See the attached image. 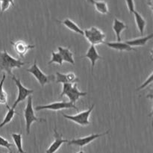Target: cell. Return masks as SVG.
Listing matches in <instances>:
<instances>
[{
  "label": "cell",
  "instance_id": "6da1fadb",
  "mask_svg": "<svg viewBox=\"0 0 153 153\" xmlns=\"http://www.w3.org/2000/svg\"><path fill=\"white\" fill-rule=\"evenodd\" d=\"M26 64L22 60L17 59L9 55L6 50L0 52V70L13 76L12 70L14 68H21Z\"/></svg>",
  "mask_w": 153,
  "mask_h": 153
},
{
  "label": "cell",
  "instance_id": "7a4b0ae2",
  "mask_svg": "<svg viewBox=\"0 0 153 153\" xmlns=\"http://www.w3.org/2000/svg\"><path fill=\"white\" fill-rule=\"evenodd\" d=\"M24 118H25V130H26V134H30V130L31 126L33 123L34 122H46V120L43 118H39L36 117L34 113V108H33L32 103V97L31 96L28 97V101L24 109Z\"/></svg>",
  "mask_w": 153,
  "mask_h": 153
},
{
  "label": "cell",
  "instance_id": "3957f363",
  "mask_svg": "<svg viewBox=\"0 0 153 153\" xmlns=\"http://www.w3.org/2000/svg\"><path fill=\"white\" fill-rule=\"evenodd\" d=\"M88 94L87 92H82L78 89L77 83L75 84H64L63 85L62 91L60 94V97H63L64 96L68 97L70 100V102L74 104L81 98L85 97Z\"/></svg>",
  "mask_w": 153,
  "mask_h": 153
},
{
  "label": "cell",
  "instance_id": "277c9868",
  "mask_svg": "<svg viewBox=\"0 0 153 153\" xmlns=\"http://www.w3.org/2000/svg\"><path fill=\"white\" fill-rule=\"evenodd\" d=\"M84 36L88 42L93 46L104 43L106 38V35L102 31L95 26H92L90 28H86L84 31Z\"/></svg>",
  "mask_w": 153,
  "mask_h": 153
},
{
  "label": "cell",
  "instance_id": "5b68a950",
  "mask_svg": "<svg viewBox=\"0 0 153 153\" xmlns=\"http://www.w3.org/2000/svg\"><path fill=\"white\" fill-rule=\"evenodd\" d=\"M94 106H95V104H93L87 110L83 111L82 112H79V114H77L76 115H67L65 114H62V116L64 117H65L66 119L73 121L75 123L78 124V125L81 126H88L91 124L89 119L90 116H91V113H92L93 110L94 108Z\"/></svg>",
  "mask_w": 153,
  "mask_h": 153
},
{
  "label": "cell",
  "instance_id": "8992f818",
  "mask_svg": "<svg viewBox=\"0 0 153 153\" xmlns=\"http://www.w3.org/2000/svg\"><path fill=\"white\" fill-rule=\"evenodd\" d=\"M27 72L31 73L35 78V79L38 82L41 87H44L45 85L49 84L52 81H55V76H48L43 73V71L37 65V60H34L33 65L30 68L27 69Z\"/></svg>",
  "mask_w": 153,
  "mask_h": 153
},
{
  "label": "cell",
  "instance_id": "52a82bcc",
  "mask_svg": "<svg viewBox=\"0 0 153 153\" xmlns=\"http://www.w3.org/2000/svg\"><path fill=\"white\" fill-rule=\"evenodd\" d=\"M12 76H13V77H12V80L14 82L18 91L17 98H16V101L14 102L13 106H12L13 108H15L16 107V105H17L19 102L25 101L28 97H30V96L34 93V91L31 89H28V88H25V87L21 83L20 79L16 78V76H15L14 75H13Z\"/></svg>",
  "mask_w": 153,
  "mask_h": 153
},
{
  "label": "cell",
  "instance_id": "ba28073f",
  "mask_svg": "<svg viewBox=\"0 0 153 153\" xmlns=\"http://www.w3.org/2000/svg\"><path fill=\"white\" fill-rule=\"evenodd\" d=\"M76 109V111H79V108L76 106V105L72 104L70 102H55L50 103L49 105H37L35 108V111H42V110H49V111H58L63 110V109Z\"/></svg>",
  "mask_w": 153,
  "mask_h": 153
},
{
  "label": "cell",
  "instance_id": "9c48e42d",
  "mask_svg": "<svg viewBox=\"0 0 153 153\" xmlns=\"http://www.w3.org/2000/svg\"><path fill=\"white\" fill-rule=\"evenodd\" d=\"M109 131H106L104 133H100V134H92L91 135L85 136V137H80V138H76V139H73L71 140H68V145H73V146H77L79 147L82 148L84 146H87V145L90 144L91 142H93L94 140H95L96 139L99 138V137H102V136H104L105 134H108Z\"/></svg>",
  "mask_w": 153,
  "mask_h": 153
},
{
  "label": "cell",
  "instance_id": "30bf717a",
  "mask_svg": "<svg viewBox=\"0 0 153 153\" xmlns=\"http://www.w3.org/2000/svg\"><path fill=\"white\" fill-rule=\"evenodd\" d=\"M10 43L13 46L14 51L16 52L20 58H24L25 55H26L27 52L30 50L35 48L34 45H30L26 43L25 42L22 41V40H19L16 42H12L10 41Z\"/></svg>",
  "mask_w": 153,
  "mask_h": 153
},
{
  "label": "cell",
  "instance_id": "8fae6325",
  "mask_svg": "<svg viewBox=\"0 0 153 153\" xmlns=\"http://www.w3.org/2000/svg\"><path fill=\"white\" fill-rule=\"evenodd\" d=\"M54 137H55V140H54L53 143L49 146V147L46 149V153H55L57 151H58V149L64 143L68 142V140L63 138L62 134H59L57 131L55 127L54 128Z\"/></svg>",
  "mask_w": 153,
  "mask_h": 153
},
{
  "label": "cell",
  "instance_id": "7c38bea8",
  "mask_svg": "<svg viewBox=\"0 0 153 153\" xmlns=\"http://www.w3.org/2000/svg\"><path fill=\"white\" fill-rule=\"evenodd\" d=\"M55 82L57 84H75L79 82V79L73 73H68L64 74L61 73H56L55 77Z\"/></svg>",
  "mask_w": 153,
  "mask_h": 153
},
{
  "label": "cell",
  "instance_id": "4fadbf2b",
  "mask_svg": "<svg viewBox=\"0 0 153 153\" xmlns=\"http://www.w3.org/2000/svg\"><path fill=\"white\" fill-rule=\"evenodd\" d=\"M82 58H88V59L90 60L91 63V71L94 72V68L95 67V64L96 62H97L98 60L100 59H103L102 57L97 52V49L96 48V46H93V45H91L88 49V50L87 51L86 54L85 55H84Z\"/></svg>",
  "mask_w": 153,
  "mask_h": 153
},
{
  "label": "cell",
  "instance_id": "5bb4252c",
  "mask_svg": "<svg viewBox=\"0 0 153 153\" xmlns=\"http://www.w3.org/2000/svg\"><path fill=\"white\" fill-rule=\"evenodd\" d=\"M104 44L106 45L108 47L111 48L112 49H114V50L119 51V52H123V51H127V52L136 51V49L130 46L126 42H104Z\"/></svg>",
  "mask_w": 153,
  "mask_h": 153
},
{
  "label": "cell",
  "instance_id": "9a60e30c",
  "mask_svg": "<svg viewBox=\"0 0 153 153\" xmlns=\"http://www.w3.org/2000/svg\"><path fill=\"white\" fill-rule=\"evenodd\" d=\"M58 52L62 58L63 61L70 63L72 65H75L74 58H73V53L71 52L70 48L68 47H62V46H58Z\"/></svg>",
  "mask_w": 153,
  "mask_h": 153
},
{
  "label": "cell",
  "instance_id": "2e32d148",
  "mask_svg": "<svg viewBox=\"0 0 153 153\" xmlns=\"http://www.w3.org/2000/svg\"><path fill=\"white\" fill-rule=\"evenodd\" d=\"M57 22H59L61 25H64L66 28L70 29V31L76 32L77 34H81V35H84V31L72 19L67 18V19H64V20H57Z\"/></svg>",
  "mask_w": 153,
  "mask_h": 153
},
{
  "label": "cell",
  "instance_id": "e0dca14e",
  "mask_svg": "<svg viewBox=\"0 0 153 153\" xmlns=\"http://www.w3.org/2000/svg\"><path fill=\"white\" fill-rule=\"evenodd\" d=\"M127 27L128 26L126 25L125 22L120 20L117 18H114L113 22V25H112V29H113L114 32L115 33V35H116L117 39V41H121V33L126 28H127Z\"/></svg>",
  "mask_w": 153,
  "mask_h": 153
},
{
  "label": "cell",
  "instance_id": "ac0fdd59",
  "mask_svg": "<svg viewBox=\"0 0 153 153\" xmlns=\"http://www.w3.org/2000/svg\"><path fill=\"white\" fill-rule=\"evenodd\" d=\"M153 34H150L149 35L144 36V37H137V38L132 39V40H126V43L128 45H129L131 47H134V46H143L147 43L149 40H150L152 38Z\"/></svg>",
  "mask_w": 153,
  "mask_h": 153
},
{
  "label": "cell",
  "instance_id": "d6986e66",
  "mask_svg": "<svg viewBox=\"0 0 153 153\" xmlns=\"http://www.w3.org/2000/svg\"><path fill=\"white\" fill-rule=\"evenodd\" d=\"M132 14L134 15V20H135L137 28V29H138L139 32L141 34H143L145 28H146V21L145 20V19L143 17V16H142L139 12H137V10H134V11L133 12Z\"/></svg>",
  "mask_w": 153,
  "mask_h": 153
},
{
  "label": "cell",
  "instance_id": "ffe728a7",
  "mask_svg": "<svg viewBox=\"0 0 153 153\" xmlns=\"http://www.w3.org/2000/svg\"><path fill=\"white\" fill-rule=\"evenodd\" d=\"M94 7H95L96 10L98 13H101V14H108L109 13L108 6L106 1H102V0H97V1H94Z\"/></svg>",
  "mask_w": 153,
  "mask_h": 153
},
{
  "label": "cell",
  "instance_id": "44dd1931",
  "mask_svg": "<svg viewBox=\"0 0 153 153\" xmlns=\"http://www.w3.org/2000/svg\"><path fill=\"white\" fill-rule=\"evenodd\" d=\"M6 76L4 73L1 81H0V104L4 105L7 107V106H8V105H7V94L4 90V82Z\"/></svg>",
  "mask_w": 153,
  "mask_h": 153
},
{
  "label": "cell",
  "instance_id": "7402d4cb",
  "mask_svg": "<svg viewBox=\"0 0 153 153\" xmlns=\"http://www.w3.org/2000/svg\"><path fill=\"white\" fill-rule=\"evenodd\" d=\"M12 139L13 140L15 146L19 153H26L22 149V134L19 133H12L11 134Z\"/></svg>",
  "mask_w": 153,
  "mask_h": 153
},
{
  "label": "cell",
  "instance_id": "603a6c76",
  "mask_svg": "<svg viewBox=\"0 0 153 153\" xmlns=\"http://www.w3.org/2000/svg\"><path fill=\"white\" fill-rule=\"evenodd\" d=\"M7 112L6 114L5 117L3 119L2 122L0 123V128L4 126L5 125L8 124L9 123L11 122V120H13V118L14 117L15 114H16V111H15V108H13V107H9V106H7Z\"/></svg>",
  "mask_w": 153,
  "mask_h": 153
},
{
  "label": "cell",
  "instance_id": "cb8c5ba5",
  "mask_svg": "<svg viewBox=\"0 0 153 153\" xmlns=\"http://www.w3.org/2000/svg\"><path fill=\"white\" fill-rule=\"evenodd\" d=\"M63 59L60 54L58 52H55L54 51L52 52V58L50 61L48 62V65H50L51 64H58L60 66H62L63 64Z\"/></svg>",
  "mask_w": 153,
  "mask_h": 153
},
{
  "label": "cell",
  "instance_id": "d4e9b609",
  "mask_svg": "<svg viewBox=\"0 0 153 153\" xmlns=\"http://www.w3.org/2000/svg\"><path fill=\"white\" fill-rule=\"evenodd\" d=\"M10 5L14 7V0H0V6H1V13L6 11L10 7Z\"/></svg>",
  "mask_w": 153,
  "mask_h": 153
},
{
  "label": "cell",
  "instance_id": "484cf974",
  "mask_svg": "<svg viewBox=\"0 0 153 153\" xmlns=\"http://www.w3.org/2000/svg\"><path fill=\"white\" fill-rule=\"evenodd\" d=\"M152 79H153V73H151V74L149 75V76H148L147 79H146V80L145 81V82H143V83L142 84V85H140L138 88H137V91H140V90H143V89H144L145 88H146L148 85H150V84L152 83Z\"/></svg>",
  "mask_w": 153,
  "mask_h": 153
},
{
  "label": "cell",
  "instance_id": "4316f807",
  "mask_svg": "<svg viewBox=\"0 0 153 153\" xmlns=\"http://www.w3.org/2000/svg\"><path fill=\"white\" fill-rule=\"evenodd\" d=\"M12 146H13V144L10 143L8 140H6L5 138L2 137L1 136H0V146L6 148V149H7L8 150H10V147H11Z\"/></svg>",
  "mask_w": 153,
  "mask_h": 153
},
{
  "label": "cell",
  "instance_id": "83f0119b",
  "mask_svg": "<svg viewBox=\"0 0 153 153\" xmlns=\"http://www.w3.org/2000/svg\"><path fill=\"white\" fill-rule=\"evenodd\" d=\"M126 3L127 7L130 13H133V12L135 10V4H134V0H125Z\"/></svg>",
  "mask_w": 153,
  "mask_h": 153
},
{
  "label": "cell",
  "instance_id": "f1b7e54d",
  "mask_svg": "<svg viewBox=\"0 0 153 153\" xmlns=\"http://www.w3.org/2000/svg\"><path fill=\"white\" fill-rule=\"evenodd\" d=\"M87 1H88V2L91 3V4H94V1H95V0H87Z\"/></svg>",
  "mask_w": 153,
  "mask_h": 153
},
{
  "label": "cell",
  "instance_id": "f546056e",
  "mask_svg": "<svg viewBox=\"0 0 153 153\" xmlns=\"http://www.w3.org/2000/svg\"><path fill=\"white\" fill-rule=\"evenodd\" d=\"M76 153H85V152H84L83 150H80V151H79V152H76Z\"/></svg>",
  "mask_w": 153,
  "mask_h": 153
},
{
  "label": "cell",
  "instance_id": "4dcf8cb0",
  "mask_svg": "<svg viewBox=\"0 0 153 153\" xmlns=\"http://www.w3.org/2000/svg\"><path fill=\"white\" fill-rule=\"evenodd\" d=\"M9 153H13V152H11V151H10V152H9Z\"/></svg>",
  "mask_w": 153,
  "mask_h": 153
}]
</instances>
